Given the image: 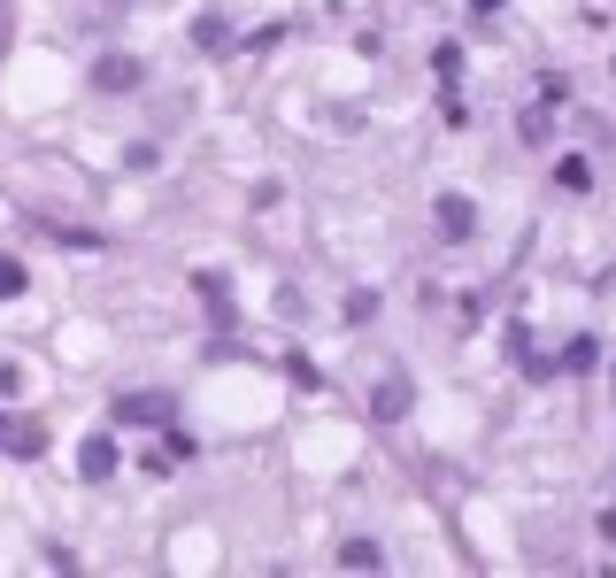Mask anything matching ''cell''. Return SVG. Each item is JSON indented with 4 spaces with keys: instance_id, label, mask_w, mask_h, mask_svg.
I'll return each mask as SVG.
<instances>
[{
    "instance_id": "3",
    "label": "cell",
    "mask_w": 616,
    "mask_h": 578,
    "mask_svg": "<svg viewBox=\"0 0 616 578\" xmlns=\"http://www.w3.org/2000/svg\"><path fill=\"white\" fill-rule=\"evenodd\" d=\"M431 224H439V239H470V231H478L470 193H439V201H431Z\"/></svg>"
},
{
    "instance_id": "2",
    "label": "cell",
    "mask_w": 616,
    "mask_h": 578,
    "mask_svg": "<svg viewBox=\"0 0 616 578\" xmlns=\"http://www.w3.org/2000/svg\"><path fill=\"white\" fill-rule=\"evenodd\" d=\"M169 409H178L169 393H116V425H162L169 432Z\"/></svg>"
},
{
    "instance_id": "6",
    "label": "cell",
    "mask_w": 616,
    "mask_h": 578,
    "mask_svg": "<svg viewBox=\"0 0 616 578\" xmlns=\"http://www.w3.org/2000/svg\"><path fill=\"white\" fill-rule=\"evenodd\" d=\"M0 448H9V455H39L47 440H39V425H24V417H0Z\"/></svg>"
},
{
    "instance_id": "5",
    "label": "cell",
    "mask_w": 616,
    "mask_h": 578,
    "mask_svg": "<svg viewBox=\"0 0 616 578\" xmlns=\"http://www.w3.org/2000/svg\"><path fill=\"white\" fill-rule=\"evenodd\" d=\"M139 77H147V70H139L131 54H101V70H93V86H101V93H131Z\"/></svg>"
},
{
    "instance_id": "12",
    "label": "cell",
    "mask_w": 616,
    "mask_h": 578,
    "mask_svg": "<svg viewBox=\"0 0 616 578\" xmlns=\"http://www.w3.org/2000/svg\"><path fill=\"white\" fill-rule=\"evenodd\" d=\"M601 540H608V548H616V510H601Z\"/></svg>"
},
{
    "instance_id": "11",
    "label": "cell",
    "mask_w": 616,
    "mask_h": 578,
    "mask_svg": "<svg viewBox=\"0 0 616 578\" xmlns=\"http://www.w3.org/2000/svg\"><path fill=\"white\" fill-rule=\"evenodd\" d=\"M593 355H601V340H570V355H563V370H593Z\"/></svg>"
},
{
    "instance_id": "10",
    "label": "cell",
    "mask_w": 616,
    "mask_h": 578,
    "mask_svg": "<svg viewBox=\"0 0 616 578\" xmlns=\"http://www.w3.org/2000/svg\"><path fill=\"white\" fill-rule=\"evenodd\" d=\"M24 293V263L16 255H0V301H16Z\"/></svg>"
},
{
    "instance_id": "14",
    "label": "cell",
    "mask_w": 616,
    "mask_h": 578,
    "mask_svg": "<svg viewBox=\"0 0 616 578\" xmlns=\"http://www.w3.org/2000/svg\"><path fill=\"white\" fill-rule=\"evenodd\" d=\"M0 32H9V9H0Z\"/></svg>"
},
{
    "instance_id": "1",
    "label": "cell",
    "mask_w": 616,
    "mask_h": 578,
    "mask_svg": "<svg viewBox=\"0 0 616 578\" xmlns=\"http://www.w3.org/2000/svg\"><path fill=\"white\" fill-rule=\"evenodd\" d=\"M408 409H416V386H408L401 370H386V378L370 386V417H378V425H401Z\"/></svg>"
},
{
    "instance_id": "8",
    "label": "cell",
    "mask_w": 616,
    "mask_h": 578,
    "mask_svg": "<svg viewBox=\"0 0 616 578\" xmlns=\"http://www.w3.org/2000/svg\"><path fill=\"white\" fill-rule=\"evenodd\" d=\"M193 39H201V54H224V47H231V24H224V16H201Z\"/></svg>"
},
{
    "instance_id": "9",
    "label": "cell",
    "mask_w": 616,
    "mask_h": 578,
    "mask_svg": "<svg viewBox=\"0 0 616 578\" xmlns=\"http://www.w3.org/2000/svg\"><path fill=\"white\" fill-rule=\"evenodd\" d=\"M548 131H555V109H548V101H532V109H524V139L548 147Z\"/></svg>"
},
{
    "instance_id": "7",
    "label": "cell",
    "mask_w": 616,
    "mask_h": 578,
    "mask_svg": "<svg viewBox=\"0 0 616 578\" xmlns=\"http://www.w3.org/2000/svg\"><path fill=\"white\" fill-rule=\"evenodd\" d=\"M339 563H347V570H378L386 548H378V540H339Z\"/></svg>"
},
{
    "instance_id": "4",
    "label": "cell",
    "mask_w": 616,
    "mask_h": 578,
    "mask_svg": "<svg viewBox=\"0 0 616 578\" xmlns=\"http://www.w3.org/2000/svg\"><path fill=\"white\" fill-rule=\"evenodd\" d=\"M116 463H124V448H116L109 432H93V440L77 448V470H85V478H116Z\"/></svg>"
},
{
    "instance_id": "13",
    "label": "cell",
    "mask_w": 616,
    "mask_h": 578,
    "mask_svg": "<svg viewBox=\"0 0 616 578\" xmlns=\"http://www.w3.org/2000/svg\"><path fill=\"white\" fill-rule=\"evenodd\" d=\"M470 9H478V16H493V9H501V0H470Z\"/></svg>"
}]
</instances>
